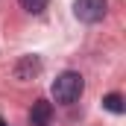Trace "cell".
<instances>
[{"instance_id": "1", "label": "cell", "mask_w": 126, "mask_h": 126, "mask_svg": "<svg viewBox=\"0 0 126 126\" xmlns=\"http://www.w3.org/2000/svg\"><path fill=\"white\" fill-rule=\"evenodd\" d=\"M53 100L56 103H62V106H70V103H76L79 97H82V91H85V79L76 73V70H64V73H59L56 79H53Z\"/></svg>"}, {"instance_id": "2", "label": "cell", "mask_w": 126, "mask_h": 126, "mask_svg": "<svg viewBox=\"0 0 126 126\" xmlns=\"http://www.w3.org/2000/svg\"><path fill=\"white\" fill-rule=\"evenodd\" d=\"M109 12L106 0H73V15L82 24H100Z\"/></svg>"}, {"instance_id": "3", "label": "cell", "mask_w": 126, "mask_h": 126, "mask_svg": "<svg viewBox=\"0 0 126 126\" xmlns=\"http://www.w3.org/2000/svg\"><path fill=\"white\" fill-rule=\"evenodd\" d=\"M38 73H41V59H38V56H24L21 62L15 64V76H18L21 82H27V79L38 76Z\"/></svg>"}, {"instance_id": "4", "label": "cell", "mask_w": 126, "mask_h": 126, "mask_svg": "<svg viewBox=\"0 0 126 126\" xmlns=\"http://www.w3.org/2000/svg\"><path fill=\"white\" fill-rule=\"evenodd\" d=\"M50 117H53V106L47 100H35L32 109H30V123L32 126H47Z\"/></svg>"}, {"instance_id": "5", "label": "cell", "mask_w": 126, "mask_h": 126, "mask_svg": "<svg viewBox=\"0 0 126 126\" xmlns=\"http://www.w3.org/2000/svg\"><path fill=\"white\" fill-rule=\"evenodd\" d=\"M103 109H109V111H111V114H123V97L120 94H106L103 97Z\"/></svg>"}, {"instance_id": "6", "label": "cell", "mask_w": 126, "mask_h": 126, "mask_svg": "<svg viewBox=\"0 0 126 126\" xmlns=\"http://www.w3.org/2000/svg\"><path fill=\"white\" fill-rule=\"evenodd\" d=\"M18 3H21L30 15H41V12L47 9V3H50V0H18Z\"/></svg>"}, {"instance_id": "7", "label": "cell", "mask_w": 126, "mask_h": 126, "mask_svg": "<svg viewBox=\"0 0 126 126\" xmlns=\"http://www.w3.org/2000/svg\"><path fill=\"white\" fill-rule=\"evenodd\" d=\"M0 126H6V120H3V117H0Z\"/></svg>"}]
</instances>
